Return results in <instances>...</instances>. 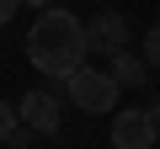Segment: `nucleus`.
<instances>
[{
    "label": "nucleus",
    "instance_id": "423d86ee",
    "mask_svg": "<svg viewBox=\"0 0 160 149\" xmlns=\"http://www.w3.org/2000/svg\"><path fill=\"white\" fill-rule=\"evenodd\" d=\"M112 64H118V69H112L118 91H123V85H139V80H144V59H139V53H112Z\"/></svg>",
    "mask_w": 160,
    "mask_h": 149
},
{
    "label": "nucleus",
    "instance_id": "1a4fd4ad",
    "mask_svg": "<svg viewBox=\"0 0 160 149\" xmlns=\"http://www.w3.org/2000/svg\"><path fill=\"white\" fill-rule=\"evenodd\" d=\"M16 6H22V0H0V27H6V22L16 16Z\"/></svg>",
    "mask_w": 160,
    "mask_h": 149
},
{
    "label": "nucleus",
    "instance_id": "7ed1b4c3",
    "mask_svg": "<svg viewBox=\"0 0 160 149\" xmlns=\"http://www.w3.org/2000/svg\"><path fill=\"white\" fill-rule=\"evenodd\" d=\"M160 123L149 117V107H123L112 123V149H155Z\"/></svg>",
    "mask_w": 160,
    "mask_h": 149
},
{
    "label": "nucleus",
    "instance_id": "f03ea898",
    "mask_svg": "<svg viewBox=\"0 0 160 149\" xmlns=\"http://www.w3.org/2000/svg\"><path fill=\"white\" fill-rule=\"evenodd\" d=\"M64 85H69V101L80 112H118V80H112L107 69L80 64L75 74H64Z\"/></svg>",
    "mask_w": 160,
    "mask_h": 149
},
{
    "label": "nucleus",
    "instance_id": "39448f33",
    "mask_svg": "<svg viewBox=\"0 0 160 149\" xmlns=\"http://www.w3.org/2000/svg\"><path fill=\"white\" fill-rule=\"evenodd\" d=\"M123 37H128V22L123 16H91L86 22V53L96 48V53H123Z\"/></svg>",
    "mask_w": 160,
    "mask_h": 149
},
{
    "label": "nucleus",
    "instance_id": "0eeeda50",
    "mask_svg": "<svg viewBox=\"0 0 160 149\" xmlns=\"http://www.w3.org/2000/svg\"><path fill=\"white\" fill-rule=\"evenodd\" d=\"M139 59H144V64H155V69H160V22H155V27H149V32H144V53H139Z\"/></svg>",
    "mask_w": 160,
    "mask_h": 149
},
{
    "label": "nucleus",
    "instance_id": "9d476101",
    "mask_svg": "<svg viewBox=\"0 0 160 149\" xmlns=\"http://www.w3.org/2000/svg\"><path fill=\"white\" fill-rule=\"evenodd\" d=\"M0 149H6V144H0Z\"/></svg>",
    "mask_w": 160,
    "mask_h": 149
},
{
    "label": "nucleus",
    "instance_id": "20e7f679",
    "mask_svg": "<svg viewBox=\"0 0 160 149\" xmlns=\"http://www.w3.org/2000/svg\"><path fill=\"white\" fill-rule=\"evenodd\" d=\"M16 123H27V128H38V133H53V128H59V96H53V91H27V96L16 101Z\"/></svg>",
    "mask_w": 160,
    "mask_h": 149
},
{
    "label": "nucleus",
    "instance_id": "f257e3e1",
    "mask_svg": "<svg viewBox=\"0 0 160 149\" xmlns=\"http://www.w3.org/2000/svg\"><path fill=\"white\" fill-rule=\"evenodd\" d=\"M27 59L43 69V74H75L80 64H86V22H75L64 6H48L32 32H27Z\"/></svg>",
    "mask_w": 160,
    "mask_h": 149
},
{
    "label": "nucleus",
    "instance_id": "6e6552de",
    "mask_svg": "<svg viewBox=\"0 0 160 149\" xmlns=\"http://www.w3.org/2000/svg\"><path fill=\"white\" fill-rule=\"evenodd\" d=\"M11 128H16V107H11V101H0V138H6Z\"/></svg>",
    "mask_w": 160,
    "mask_h": 149
}]
</instances>
